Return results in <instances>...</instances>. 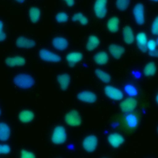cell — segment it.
I'll list each match as a JSON object with an SVG mask.
<instances>
[{
    "label": "cell",
    "instance_id": "cell-44",
    "mask_svg": "<svg viewBox=\"0 0 158 158\" xmlns=\"http://www.w3.org/2000/svg\"><path fill=\"white\" fill-rule=\"evenodd\" d=\"M0 115H1V110H0Z\"/></svg>",
    "mask_w": 158,
    "mask_h": 158
},
{
    "label": "cell",
    "instance_id": "cell-10",
    "mask_svg": "<svg viewBox=\"0 0 158 158\" xmlns=\"http://www.w3.org/2000/svg\"><path fill=\"white\" fill-rule=\"evenodd\" d=\"M16 46L22 49H30L36 46V42L25 36H19L15 41Z\"/></svg>",
    "mask_w": 158,
    "mask_h": 158
},
{
    "label": "cell",
    "instance_id": "cell-21",
    "mask_svg": "<svg viewBox=\"0 0 158 158\" xmlns=\"http://www.w3.org/2000/svg\"><path fill=\"white\" fill-rule=\"evenodd\" d=\"M123 38L124 41L128 44H131L135 40V36L132 28L130 26H125L123 29Z\"/></svg>",
    "mask_w": 158,
    "mask_h": 158
},
{
    "label": "cell",
    "instance_id": "cell-1",
    "mask_svg": "<svg viewBox=\"0 0 158 158\" xmlns=\"http://www.w3.org/2000/svg\"><path fill=\"white\" fill-rule=\"evenodd\" d=\"M14 83L21 89H29L35 85L33 77L28 73H20L16 75L13 79Z\"/></svg>",
    "mask_w": 158,
    "mask_h": 158
},
{
    "label": "cell",
    "instance_id": "cell-2",
    "mask_svg": "<svg viewBox=\"0 0 158 158\" xmlns=\"http://www.w3.org/2000/svg\"><path fill=\"white\" fill-rule=\"evenodd\" d=\"M66 139L67 133L64 127L61 125L56 127L51 136L52 142L56 144H60L64 143Z\"/></svg>",
    "mask_w": 158,
    "mask_h": 158
},
{
    "label": "cell",
    "instance_id": "cell-33",
    "mask_svg": "<svg viewBox=\"0 0 158 158\" xmlns=\"http://www.w3.org/2000/svg\"><path fill=\"white\" fill-rule=\"evenodd\" d=\"M151 32L154 35H158V15L154 19L152 23Z\"/></svg>",
    "mask_w": 158,
    "mask_h": 158
},
{
    "label": "cell",
    "instance_id": "cell-29",
    "mask_svg": "<svg viewBox=\"0 0 158 158\" xmlns=\"http://www.w3.org/2000/svg\"><path fill=\"white\" fill-rule=\"evenodd\" d=\"M72 20L74 22H79L83 25H86L88 23V19L81 12L75 13L72 17Z\"/></svg>",
    "mask_w": 158,
    "mask_h": 158
},
{
    "label": "cell",
    "instance_id": "cell-45",
    "mask_svg": "<svg viewBox=\"0 0 158 158\" xmlns=\"http://www.w3.org/2000/svg\"><path fill=\"white\" fill-rule=\"evenodd\" d=\"M157 131H158V128H157Z\"/></svg>",
    "mask_w": 158,
    "mask_h": 158
},
{
    "label": "cell",
    "instance_id": "cell-20",
    "mask_svg": "<svg viewBox=\"0 0 158 158\" xmlns=\"http://www.w3.org/2000/svg\"><path fill=\"white\" fill-rule=\"evenodd\" d=\"M57 80L60 88L62 90H65L70 83V76L68 73H62L57 77Z\"/></svg>",
    "mask_w": 158,
    "mask_h": 158
},
{
    "label": "cell",
    "instance_id": "cell-30",
    "mask_svg": "<svg viewBox=\"0 0 158 158\" xmlns=\"http://www.w3.org/2000/svg\"><path fill=\"white\" fill-rule=\"evenodd\" d=\"M130 0H116V7L120 10H126L130 4Z\"/></svg>",
    "mask_w": 158,
    "mask_h": 158
},
{
    "label": "cell",
    "instance_id": "cell-3",
    "mask_svg": "<svg viewBox=\"0 0 158 158\" xmlns=\"http://www.w3.org/2000/svg\"><path fill=\"white\" fill-rule=\"evenodd\" d=\"M67 124L72 127H77L81 124V119L79 113L75 110H72L67 112L64 117Z\"/></svg>",
    "mask_w": 158,
    "mask_h": 158
},
{
    "label": "cell",
    "instance_id": "cell-19",
    "mask_svg": "<svg viewBox=\"0 0 158 158\" xmlns=\"http://www.w3.org/2000/svg\"><path fill=\"white\" fill-rule=\"evenodd\" d=\"M11 130L10 127L5 122H0V141H6L10 136Z\"/></svg>",
    "mask_w": 158,
    "mask_h": 158
},
{
    "label": "cell",
    "instance_id": "cell-43",
    "mask_svg": "<svg viewBox=\"0 0 158 158\" xmlns=\"http://www.w3.org/2000/svg\"><path fill=\"white\" fill-rule=\"evenodd\" d=\"M151 1H156V2L158 1V0H151Z\"/></svg>",
    "mask_w": 158,
    "mask_h": 158
},
{
    "label": "cell",
    "instance_id": "cell-18",
    "mask_svg": "<svg viewBox=\"0 0 158 158\" xmlns=\"http://www.w3.org/2000/svg\"><path fill=\"white\" fill-rule=\"evenodd\" d=\"M136 41L138 48L143 52L147 51V36L144 32L138 33L136 36Z\"/></svg>",
    "mask_w": 158,
    "mask_h": 158
},
{
    "label": "cell",
    "instance_id": "cell-40",
    "mask_svg": "<svg viewBox=\"0 0 158 158\" xmlns=\"http://www.w3.org/2000/svg\"><path fill=\"white\" fill-rule=\"evenodd\" d=\"M17 2H20V3H23L25 0H15Z\"/></svg>",
    "mask_w": 158,
    "mask_h": 158
},
{
    "label": "cell",
    "instance_id": "cell-28",
    "mask_svg": "<svg viewBox=\"0 0 158 158\" xmlns=\"http://www.w3.org/2000/svg\"><path fill=\"white\" fill-rule=\"evenodd\" d=\"M94 72H95V75H96V77L102 82H104L105 83H108L110 82V76L107 72H106L99 69H96Z\"/></svg>",
    "mask_w": 158,
    "mask_h": 158
},
{
    "label": "cell",
    "instance_id": "cell-17",
    "mask_svg": "<svg viewBox=\"0 0 158 158\" xmlns=\"http://www.w3.org/2000/svg\"><path fill=\"white\" fill-rule=\"evenodd\" d=\"M83 59V54L80 52H71L67 54L66 60L70 67L74 66Z\"/></svg>",
    "mask_w": 158,
    "mask_h": 158
},
{
    "label": "cell",
    "instance_id": "cell-14",
    "mask_svg": "<svg viewBox=\"0 0 158 158\" xmlns=\"http://www.w3.org/2000/svg\"><path fill=\"white\" fill-rule=\"evenodd\" d=\"M52 44L53 47L59 51H64L67 49L69 46L67 40L62 36H56L54 38L52 41Z\"/></svg>",
    "mask_w": 158,
    "mask_h": 158
},
{
    "label": "cell",
    "instance_id": "cell-5",
    "mask_svg": "<svg viewBox=\"0 0 158 158\" xmlns=\"http://www.w3.org/2000/svg\"><path fill=\"white\" fill-rule=\"evenodd\" d=\"M98 145V138L94 135H89L86 136L82 143V146L84 149L88 152H93Z\"/></svg>",
    "mask_w": 158,
    "mask_h": 158
},
{
    "label": "cell",
    "instance_id": "cell-4",
    "mask_svg": "<svg viewBox=\"0 0 158 158\" xmlns=\"http://www.w3.org/2000/svg\"><path fill=\"white\" fill-rule=\"evenodd\" d=\"M38 54L40 59L44 61L49 62H58L61 60L60 57L58 54L47 49L43 48L40 49Z\"/></svg>",
    "mask_w": 158,
    "mask_h": 158
},
{
    "label": "cell",
    "instance_id": "cell-11",
    "mask_svg": "<svg viewBox=\"0 0 158 158\" xmlns=\"http://www.w3.org/2000/svg\"><path fill=\"white\" fill-rule=\"evenodd\" d=\"M77 98L84 102L94 103L97 100L96 95L90 91H83L77 94Z\"/></svg>",
    "mask_w": 158,
    "mask_h": 158
},
{
    "label": "cell",
    "instance_id": "cell-16",
    "mask_svg": "<svg viewBox=\"0 0 158 158\" xmlns=\"http://www.w3.org/2000/svg\"><path fill=\"white\" fill-rule=\"evenodd\" d=\"M108 49L115 59H120L125 52L124 48L117 44H110L108 47Z\"/></svg>",
    "mask_w": 158,
    "mask_h": 158
},
{
    "label": "cell",
    "instance_id": "cell-39",
    "mask_svg": "<svg viewBox=\"0 0 158 158\" xmlns=\"http://www.w3.org/2000/svg\"><path fill=\"white\" fill-rule=\"evenodd\" d=\"M65 3L70 7H72L75 4V1L74 0H64Z\"/></svg>",
    "mask_w": 158,
    "mask_h": 158
},
{
    "label": "cell",
    "instance_id": "cell-38",
    "mask_svg": "<svg viewBox=\"0 0 158 158\" xmlns=\"http://www.w3.org/2000/svg\"><path fill=\"white\" fill-rule=\"evenodd\" d=\"M149 54L152 57H158V49H155L154 50L150 51L149 52Z\"/></svg>",
    "mask_w": 158,
    "mask_h": 158
},
{
    "label": "cell",
    "instance_id": "cell-24",
    "mask_svg": "<svg viewBox=\"0 0 158 158\" xmlns=\"http://www.w3.org/2000/svg\"><path fill=\"white\" fill-rule=\"evenodd\" d=\"M99 40L95 35H90L88 37L86 48L88 51H93L96 49L99 44Z\"/></svg>",
    "mask_w": 158,
    "mask_h": 158
},
{
    "label": "cell",
    "instance_id": "cell-37",
    "mask_svg": "<svg viewBox=\"0 0 158 158\" xmlns=\"http://www.w3.org/2000/svg\"><path fill=\"white\" fill-rule=\"evenodd\" d=\"M3 23L0 20V42L4 41L6 39V35L3 31Z\"/></svg>",
    "mask_w": 158,
    "mask_h": 158
},
{
    "label": "cell",
    "instance_id": "cell-41",
    "mask_svg": "<svg viewBox=\"0 0 158 158\" xmlns=\"http://www.w3.org/2000/svg\"><path fill=\"white\" fill-rule=\"evenodd\" d=\"M156 101L157 103L158 104V93H157V96H156Z\"/></svg>",
    "mask_w": 158,
    "mask_h": 158
},
{
    "label": "cell",
    "instance_id": "cell-13",
    "mask_svg": "<svg viewBox=\"0 0 158 158\" xmlns=\"http://www.w3.org/2000/svg\"><path fill=\"white\" fill-rule=\"evenodd\" d=\"M109 143L115 148L119 147L124 141L123 137L118 133H112L108 136Z\"/></svg>",
    "mask_w": 158,
    "mask_h": 158
},
{
    "label": "cell",
    "instance_id": "cell-42",
    "mask_svg": "<svg viewBox=\"0 0 158 158\" xmlns=\"http://www.w3.org/2000/svg\"><path fill=\"white\" fill-rule=\"evenodd\" d=\"M156 44H158V38H157L156 41Z\"/></svg>",
    "mask_w": 158,
    "mask_h": 158
},
{
    "label": "cell",
    "instance_id": "cell-7",
    "mask_svg": "<svg viewBox=\"0 0 158 158\" xmlns=\"http://www.w3.org/2000/svg\"><path fill=\"white\" fill-rule=\"evenodd\" d=\"M106 95L111 99L119 101L123 98V92L118 88L111 85H107L104 88Z\"/></svg>",
    "mask_w": 158,
    "mask_h": 158
},
{
    "label": "cell",
    "instance_id": "cell-34",
    "mask_svg": "<svg viewBox=\"0 0 158 158\" xmlns=\"http://www.w3.org/2000/svg\"><path fill=\"white\" fill-rule=\"evenodd\" d=\"M20 158H36V157L32 152L23 149L20 153Z\"/></svg>",
    "mask_w": 158,
    "mask_h": 158
},
{
    "label": "cell",
    "instance_id": "cell-27",
    "mask_svg": "<svg viewBox=\"0 0 158 158\" xmlns=\"http://www.w3.org/2000/svg\"><path fill=\"white\" fill-rule=\"evenodd\" d=\"M157 70V67L154 62H149L144 66L143 69V73L144 75L150 77L154 75Z\"/></svg>",
    "mask_w": 158,
    "mask_h": 158
},
{
    "label": "cell",
    "instance_id": "cell-6",
    "mask_svg": "<svg viewBox=\"0 0 158 158\" xmlns=\"http://www.w3.org/2000/svg\"><path fill=\"white\" fill-rule=\"evenodd\" d=\"M107 0H96L94 4V12L99 19L104 18L107 14Z\"/></svg>",
    "mask_w": 158,
    "mask_h": 158
},
{
    "label": "cell",
    "instance_id": "cell-25",
    "mask_svg": "<svg viewBox=\"0 0 158 158\" xmlns=\"http://www.w3.org/2000/svg\"><path fill=\"white\" fill-rule=\"evenodd\" d=\"M108 30L113 33L118 31L119 27V20L117 17H112L109 19L107 23Z\"/></svg>",
    "mask_w": 158,
    "mask_h": 158
},
{
    "label": "cell",
    "instance_id": "cell-26",
    "mask_svg": "<svg viewBox=\"0 0 158 158\" xmlns=\"http://www.w3.org/2000/svg\"><path fill=\"white\" fill-rule=\"evenodd\" d=\"M29 17L33 23H36L40 19L41 11L37 7H31L29 10Z\"/></svg>",
    "mask_w": 158,
    "mask_h": 158
},
{
    "label": "cell",
    "instance_id": "cell-22",
    "mask_svg": "<svg viewBox=\"0 0 158 158\" xmlns=\"http://www.w3.org/2000/svg\"><path fill=\"white\" fill-rule=\"evenodd\" d=\"M94 61L98 65H104L109 60V56L105 51H99L96 53L93 57Z\"/></svg>",
    "mask_w": 158,
    "mask_h": 158
},
{
    "label": "cell",
    "instance_id": "cell-36",
    "mask_svg": "<svg viewBox=\"0 0 158 158\" xmlns=\"http://www.w3.org/2000/svg\"><path fill=\"white\" fill-rule=\"evenodd\" d=\"M156 45L157 44L156 43V41H154V40H149L147 42V49H148L149 51L154 50L156 48Z\"/></svg>",
    "mask_w": 158,
    "mask_h": 158
},
{
    "label": "cell",
    "instance_id": "cell-31",
    "mask_svg": "<svg viewBox=\"0 0 158 158\" xmlns=\"http://www.w3.org/2000/svg\"><path fill=\"white\" fill-rule=\"evenodd\" d=\"M69 19L68 15L64 12H59L56 15V20L59 23H64L66 22Z\"/></svg>",
    "mask_w": 158,
    "mask_h": 158
},
{
    "label": "cell",
    "instance_id": "cell-15",
    "mask_svg": "<svg viewBox=\"0 0 158 158\" xmlns=\"http://www.w3.org/2000/svg\"><path fill=\"white\" fill-rule=\"evenodd\" d=\"M123 123L127 128L134 129L138 124V118L134 114H128L124 117Z\"/></svg>",
    "mask_w": 158,
    "mask_h": 158
},
{
    "label": "cell",
    "instance_id": "cell-8",
    "mask_svg": "<svg viewBox=\"0 0 158 158\" xmlns=\"http://www.w3.org/2000/svg\"><path fill=\"white\" fill-rule=\"evenodd\" d=\"M135 20L138 25H143L144 23V6L141 3L135 4L133 9Z\"/></svg>",
    "mask_w": 158,
    "mask_h": 158
},
{
    "label": "cell",
    "instance_id": "cell-12",
    "mask_svg": "<svg viewBox=\"0 0 158 158\" xmlns=\"http://www.w3.org/2000/svg\"><path fill=\"white\" fill-rule=\"evenodd\" d=\"M6 64L10 67L23 66L26 63V60L24 57L19 56L8 57L5 59Z\"/></svg>",
    "mask_w": 158,
    "mask_h": 158
},
{
    "label": "cell",
    "instance_id": "cell-32",
    "mask_svg": "<svg viewBox=\"0 0 158 158\" xmlns=\"http://www.w3.org/2000/svg\"><path fill=\"white\" fill-rule=\"evenodd\" d=\"M125 92L130 96H136L137 94V90L136 88L130 84H127L125 86Z\"/></svg>",
    "mask_w": 158,
    "mask_h": 158
},
{
    "label": "cell",
    "instance_id": "cell-9",
    "mask_svg": "<svg viewBox=\"0 0 158 158\" xmlns=\"http://www.w3.org/2000/svg\"><path fill=\"white\" fill-rule=\"evenodd\" d=\"M137 106V101L133 98H128L121 102L120 107L125 113L131 112Z\"/></svg>",
    "mask_w": 158,
    "mask_h": 158
},
{
    "label": "cell",
    "instance_id": "cell-23",
    "mask_svg": "<svg viewBox=\"0 0 158 158\" xmlns=\"http://www.w3.org/2000/svg\"><path fill=\"white\" fill-rule=\"evenodd\" d=\"M35 117L34 113L30 110H23L19 115V118L22 123H29L31 122Z\"/></svg>",
    "mask_w": 158,
    "mask_h": 158
},
{
    "label": "cell",
    "instance_id": "cell-35",
    "mask_svg": "<svg viewBox=\"0 0 158 158\" xmlns=\"http://www.w3.org/2000/svg\"><path fill=\"white\" fill-rule=\"evenodd\" d=\"M10 147L8 144H0V154H7L10 152Z\"/></svg>",
    "mask_w": 158,
    "mask_h": 158
}]
</instances>
